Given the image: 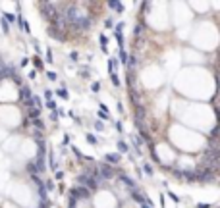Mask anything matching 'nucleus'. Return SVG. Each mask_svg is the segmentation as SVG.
Wrapping results in <instances>:
<instances>
[{
    "label": "nucleus",
    "mask_w": 220,
    "mask_h": 208,
    "mask_svg": "<svg viewBox=\"0 0 220 208\" xmlns=\"http://www.w3.org/2000/svg\"><path fill=\"white\" fill-rule=\"evenodd\" d=\"M97 170H98V175H101V179H112L114 175H116V170L112 168L110 164H101V166H97Z\"/></svg>",
    "instance_id": "nucleus-1"
},
{
    "label": "nucleus",
    "mask_w": 220,
    "mask_h": 208,
    "mask_svg": "<svg viewBox=\"0 0 220 208\" xmlns=\"http://www.w3.org/2000/svg\"><path fill=\"white\" fill-rule=\"evenodd\" d=\"M70 197L72 199L70 200H79V199H89V197H91V191L89 189H85V187H81V185H77L75 189H72V193H70Z\"/></svg>",
    "instance_id": "nucleus-2"
},
{
    "label": "nucleus",
    "mask_w": 220,
    "mask_h": 208,
    "mask_svg": "<svg viewBox=\"0 0 220 208\" xmlns=\"http://www.w3.org/2000/svg\"><path fill=\"white\" fill-rule=\"evenodd\" d=\"M31 96H33V93H31V89H29L27 85H22V89H19V100H22V102L25 104V102H27Z\"/></svg>",
    "instance_id": "nucleus-3"
},
{
    "label": "nucleus",
    "mask_w": 220,
    "mask_h": 208,
    "mask_svg": "<svg viewBox=\"0 0 220 208\" xmlns=\"http://www.w3.org/2000/svg\"><path fill=\"white\" fill-rule=\"evenodd\" d=\"M48 35H50L52 39H56V41H66V37L60 33V29H56V27H50L48 29Z\"/></svg>",
    "instance_id": "nucleus-4"
},
{
    "label": "nucleus",
    "mask_w": 220,
    "mask_h": 208,
    "mask_svg": "<svg viewBox=\"0 0 220 208\" xmlns=\"http://www.w3.org/2000/svg\"><path fill=\"white\" fill-rule=\"evenodd\" d=\"M108 6L112 8V10H116L118 14H122V12H124V4H122V2H118V0H110Z\"/></svg>",
    "instance_id": "nucleus-5"
},
{
    "label": "nucleus",
    "mask_w": 220,
    "mask_h": 208,
    "mask_svg": "<svg viewBox=\"0 0 220 208\" xmlns=\"http://www.w3.org/2000/svg\"><path fill=\"white\" fill-rule=\"evenodd\" d=\"M118 58H108V71L110 73H116V70H118Z\"/></svg>",
    "instance_id": "nucleus-6"
},
{
    "label": "nucleus",
    "mask_w": 220,
    "mask_h": 208,
    "mask_svg": "<svg viewBox=\"0 0 220 208\" xmlns=\"http://www.w3.org/2000/svg\"><path fill=\"white\" fill-rule=\"evenodd\" d=\"M120 181H122L125 187H129V189H135V181L132 177H128V175H120Z\"/></svg>",
    "instance_id": "nucleus-7"
},
{
    "label": "nucleus",
    "mask_w": 220,
    "mask_h": 208,
    "mask_svg": "<svg viewBox=\"0 0 220 208\" xmlns=\"http://www.w3.org/2000/svg\"><path fill=\"white\" fill-rule=\"evenodd\" d=\"M104 160H106V164H110V166L118 164L120 162V154H106V158H104Z\"/></svg>",
    "instance_id": "nucleus-8"
},
{
    "label": "nucleus",
    "mask_w": 220,
    "mask_h": 208,
    "mask_svg": "<svg viewBox=\"0 0 220 208\" xmlns=\"http://www.w3.org/2000/svg\"><path fill=\"white\" fill-rule=\"evenodd\" d=\"M39 116H41V110H37V108H31L29 110V122H33V119H39Z\"/></svg>",
    "instance_id": "nucleus-9"
},
{
    "label": "nucleus",
    "mask_w": 220,
    "mask_h": 208,
    "mask_svg": "<svg viewBox=\"0 0 220 208\" xmlns=\"http://www.w3.org/2000/svg\"><path fill=\"white\" fill-rule=\"evenodd\" d=\"M56 95H58L60 98H70V93H68V89H64V87H62V89H56Z\"/></svg>",
    "instance_id": "nucleus-10"
},
{
    "label": "nucleus",
    "mask_w": 220,
    "mask_h": 208,
    "mask_svg": "<svg viewBox=\"0 0 220 208\" xmlns=\"http://www.w3.org/2000/svg\"><path fill=\"white\" fill-rule=\"evenodd\" d=\"M118 150H120V152H129V147H128V143H124V141H118Z\"/></svg>",
    "instance_id": "nucleus-11"
},
{
    "label": "nucleus",
    "mask_w": 220,
    "mask_h": 208,
    "mask_svg": "<svg viewBox=\"0 0 220 208\" xmlns=\"http://www.w3.org/2000/svg\"><path fill=\"white\" fill-rule=\"evenodd\" d=\"M33 125L37 127V131H43V129H45V123H43V119H33Z\"/></svg>",
    "instance_id": "nucleus-12"
},
{
    "label": "nucleus",
    "mask_w": 220,
    "mask_h": 208,
    "mask_svg": "<svg viewBox=\"0 0 220 208\" xmlns=\"http://www.w3.org/2000/svg\"><path fill=\"white\" fill-rule=\"evenodd\" d=\"M33 64H35V71L37 70H43V60H41L39 56H35V58H33Z\"/></svg>",
    "instance_id": "nucleus-13"
},
{
    "label": "nucleus",
    "mask_w": 220,
    "mask_h": 208,
    "mask_svg": "<svg viewBox=\"0 0 220 208\" xmlns=\"http://www.w3.org/2000/svg\"><path fill=\"white\" fill-rule=\"evenodd\" d=\"M125 66L135 67V66H137V58H135V56H128V62H125Z\"/></svg>",
    "instance_id": "nucleus-14"
},
{
    "label": "nucleus",
    "mask_w": 220,
    "mask_h": 208,
    "mask_svg": "<svg viewBox=\"0 0 220 208\" xmlns=\"http://www.w3.org/2000/svg\"><path fill=\"white\" fill-rule=\"evenodd\" d=\"M27 171H29L31 175H35V174H37V166H35V162H29V164H27ZM37 175H39V174H37Z\"/></svg>",
    "instance_id": "nucleus-15"
},
{
    "label": "nucleus",
    "mask_w": 220,
    "mask_h": 208,
    "mask_svg": "<svg viewBox=\"0 0 220 208\" xmlns=\"http://www.w3.org/2000/svg\"><path fill=\"white\" fill-rule=\"evenodd\" d=\"M85 137H87V143H89V145H98V141H97V137H95V135H93V133H89V135H85Z\"/></svg>",
    "instance_id": "nucleus-16"
},
{
    "label": "nucleus",
    "mask_w": 220,
    "mask_h": 208,
    "mask_svg": "<svg viewBox=\"0 0 220 208\" xmlns=\"http://www.w3.org/2000/svg\"><path fill=\"white\" fill-rule=\"evenodd\" d=\"M110 79H112L114 87H120V79H118V73H110Z\"/></svg>",
    "instance_id": "nucleus-17"
},
{
    "label": "nucleus",
    "mask_w": 220,
    "mask_h": 208,
    "mask_svg": "<svg viewBox=\"0 0 220 208\" xmlns=\"http://www.w3.org/2000/svg\"><path fill=\"white\" fill-rule=\"evenodd\" d=\"M33 139H35L37 143H41V141H43V131H35L33 133Z\"/></svg>",
    "instance_id": "nucleus-18"
},
{
    "label": "nucleus",
    "mask_w": 220,
    "mask_h": 208,
    "mask_svg": "<svg viewBox=\"0 0 220 208\" xmlns=\"http://www.w3.org/2000/svg\"><path fill=\"white\" fill-rule=\"evenodd\" d=\"M46 108L54 112V110H56V108H58V106H56V102H54V100H46Z\"/></svg>",
    "instance_id": "nucleus-19"
},
{
    "label": "nucleus",
    "mask_w": 220,
    "mask_h": 208,
    "mask_svg": "<svg viewBox=\"0 0 220 208\" xmlns=\"http://www.w3.org/2000/svg\"><path fill=\"white\" fill-rule=\"evenodd\" d=\"M31 179H33V183H35L37 187H41V185H43V181H41V177H39L37 174H35V175H31Z\"/></svg>",
    "instance_id": "nucleus-20"
},
{
    "label": "nucleus",
    "mask_w": 220,
    "mask_h": 208,
    "mask_svg": "<svg viewBox=\"0 0 220 208\" xmlns=\"http://www.w3.org/2000/svg\"><path fill=\"white\" fill-rule=\"evenodd\" d=\"M118 62H122V64L128 62V54H125V50H120V60Z\"/></svg>",
    "instance_id": "nucleus-21"
},
{
    "label": "nucleus",
    "mask_w": 220,
    "mask_h": 208,
    "mask_svg": "<svg viewBox=\"0 0 220 208\" xmlns=\"http://www.w3.org/2000/svg\"><path fill=\"white\" fill-rule=\"evenodd\" d=\"M2 19L8 23V21H14V19H15V15H14V14H4V18H2Z\"/></svg>",
    "instance_id": "nucleus-22"
},
{
    "label": "nucleus",
    "mask_w": 220,
    "mask_h": 208,
    "mask_svg": "<svg viewBox=\"0 0 220 208\" xmlns=\"http://www.w3.org/2000/svg\"><path fill=\"white\" fill-rule=\"evenodd\" d=\"M91 91H93V93H98V91H101V83H98V81H95V83L91 85Z\"/></svg>",
    "instance_id": "nucleus-23"
},
{
    "label": "nucleus",
    "mask_w": 220,
    "mask_h": 208,
    "mask_svg": "<svg viewBox=\"0 0 220 208\" xmlns=\"http://www.w3.org/2000/svg\"><path fill=\"white\" fill-rule=\"evenodd\" d=\"M143 170H145V174H147V175H153V168H151V164H145V166H143Z\"/></svg>",
    "instance_id": "nucleus-24"
},
{
    "label": "nucleus",
    "mask_w": 220,
    "mask_h": 208,
    "mask_svg": "<svg viewBox=\"0 0 220 208\" xmlns=\"http://www.w3.org/2000/svg\"><path fill=\"white\" fill-rule=\"evenodd\" d=\"M0 25H2V31H4V33H8V31H10V25L4 21V19H0Z\"/></svg>",
    "instance_id": "nucleus-25"
},
{
    "label": "nucleus",
    "mask_w": 220,
    "mask_h": 208,
    "mask_svg": "<svg viewBox=\"0 0 220 208\" xmlns=\"http://www.w3.org/2000/svg\"><path fill=\"white\" fill-rule=\"evenodd\" d=\"M52 58H54V54H52V50L48 48V50H46V60H45V62H54Z\"/></svg>",
    "instance_id": "nucleus-26"
},
{
    "label": "nucleus",
    "mask_w": 220,
    "mask_h": 208,
    "mask_svg": "<svg viewBox=\"0 0 220 208\" xmlns=\"http://www.w3.org/2000/svg\"><path fill=\"white\" fill-rule=\"evenodd\" d=\"M95 129L97 131H104V123L102 122H95Z\"/></svg>",
    "instance_id": "nucleus-27"
},
{
    "label": "nucleus",
    "mask_w": 220,
    "mask_h": 208,
    "mask_svg": "<svg viewBox=\"0 0 220 208\" xmlns=\"http://www.w3.org/2000/svg\"><path fill=\"white\" fill-rule=\"evenodd\" d=\"M168 197H170V199L174 200V202H180V197H178L176 193H172V191H168Z\"/></svg>",
    "instance_id": "nucleus-28"
},
{
    "label": "nucleus",
    "mask_w": 220,
    "mask_h": 208,
    "mask_svg": "<svg viewBox=\"0 0 220 208\" xmlns=\"http://www.w3.org/2000/svg\"><path fill=\"white\" fill-rule=\"evenodd\" d=\"M104 25H106V29L114 27V19H112V18H108V19H106V23H104Z\"/></svg>",
    "instance_id": "nucleus-29"
},
{
    "label": "nucleus",
    "mask_w": 220,
    "mask_h": 208,
    "mask_svg": "<svg viewBox=\"0 0 220 208\" xmlns=\"http://www.w3.org/2000/svg\"><path fill=\"white\" fill-rule=\"evenodd\" d=\"M52 95H54L52 91H45V98H46V100H52Z\"/></svg>",
    "instance_id": "nucleus-30"
},
{
    "label": "nucleus",
    "mask_w": 220,
    "mask_h": 208,
    "mask_svg": "<svg viewBox=\"0 0 220 208\" xmlns=\"http://www.w3.org/2000/svg\"><path fill=\"white\" fill-rule=\"evenodd\" d=\"M46 77H48L50 81H56V73H54V71H48V73H46Z\"/></svg>",
    "instance_id": "nucleus-31"
},
{
    "label": "nucleus",
    "mask_w": 220,
    "mask_h": 208,
    "mask_svg": "<svg viewBox=\"0 0 220 208\" xmlns=\"http://www.w3.org/2000/svg\"><path fill=\"white\" fill-rule=\"evenodd\" d=\"M70 58H72L73 62H75L77 58H79V54H77V52H70Z\"/></svg>",
    "instance_id": "nucleus-32"
},
{
    "label": "nucleus",
    "mask_w": 220,
    "mask_h": 208,
    "mask_svg": "<svg viewBox=\"0 0 220 208\" xmlns=\"http://www.w3.org/2000/svg\"><path fill=\"white\" fill-rule=\"evenodd\" d=\"M68 143H70V135H64V139H62V145H64V147H66Z\"/></svg>",
    "instance_id": "nucleus-33"
},
{
    "label": "nucleus",
    "mask_w": 220,
    "mask_h": 208,
    "mask_svg": "<svg viewBox=\"0 0 220 208\" xmlns=\"http://www.w3.org/2000/svg\"><path fill=\"white\" fill-rule=\"evenodd\" d=\"M141 29H143V25H137V27H135V35H137V37H139V35H141Z\"/></svg>",
    "instance_id": "nucleus-34"
},
{
    "label": "nucleus",
    "mask_w": 220,
    "mask_h": 208,
    "mask_svg": "<svg viewBox=\"0 0 220 208\" xmlns=\"http://www.w3.org/2000/svg\"><path fill=\"white\" fill-rule=\"evenodd\" d=\"M79 75L83 77V79H87V77H89V71H87V70H83V71H79Z\"/></svg>",
    "instance_id": "nucleus-35"
},
{
    "label": "nucleus",
    "mask_w": 220,
    "mask_h": 208,
    "mask_svg": "<svg viewBox=\"0 0 220 208\" xmlns=\"http://www.w3.org/2000/svg\"><path fill=\"white\" fill-rule=\"evenodd\" d=\"M122 29H124V23H118L116 25V33H122Z\"/></svg>",
    "instance_id": "nucleus-36"
},
{
    "label": "nucleus",
    "mask_w": 220,
    "mask_h": 208,
    "mask_svg": "<svg viewBox=\"0 0 220 208\" xmlns=\"http://www.w3.org/2000/svg\"><path fill=\"white\" fill-rule=\"evenodd\" d=\"M39 208H48V200H41V206Z\"/></svg>",
    "instance_id": "nucleus-37"
},
{
    "label": "nucleus",
    "mask_w": 220,
    "mask_h": 208,
    "mask_svg": "<svg viewBox=\"0 0 220 208\" xmlns=\"http://www.w3.org/2000/svg\"><path fill=\"white\" fill-rule=\"evenodd\" d=\"M56 119H58V110L52 112V122H56Z\"/></svg>",
    "instance_id": "nucleus-38"
},
{
    "label": "nucleus",
    "mask_w": 220,
    "mask_h": 208,
    "mask_svg": "<svg viewBox=\"0 0 220 208\" xmlns=\"http://www.w3.org/2000/svg\"><path fill=\"white\" fill-rule=\"evenodd\" d=\"M64 177V171H56V179H62Z\"/></svg>",
    "instance_id": "nucleus-39"
},
{
    "label": "nucleus",
    "mask_w": 220,
    "mask_h": 208,
    "mask_svg": "<svg viewBox=\"0 0 220 208\" xmlns=\"http://www.w3.org/2000/svg\"><path fill=\"white\" fill-rule=\"evenodd\" d=\"M27 64H29V60H27V58H23V60H22V64H19V66H22V67H25Z\"/></svg>",
    "instance_id": "nucleus-40"
},
{
    "label": "nucleus",
    "mask_w": 220,
    "mask_h": 208,
    "mask_svg": "<svg viewBox=\"0 0 220 208\" xmlns=\"http://www.w3.org/2000/svg\"><path fill=\"white\" fill-rule=\"evenodd\" d=\"M98 118H102V119H106L108 116H106V112H98Z\"/></svg>",
    "instance_id": "nucleus-41"
},
{
    "label": "nucleus",
    "mask_w": 220,
    "mask_h": 208,
    "mask_svg": "<svg viewBox=\"0 0 220 208\" xmlns=\"http://www.w3.org/2000/svg\"><path fill=\"white\" fill-rule=\"evenodd\" d=\"M197 208H208L207 204H203V202H199V204H197Z\"/></svg>",
    "instance_id": "nucleus-42"
},
{
    "label": "nucleus",
    "mask_w": 220,
    "mask_h": 208,
    "mask_svg": "<svg viewBox=\"0 0 220 208\" xmlns=\"http://www.w3.org/2000/svg\"><path fill=\"white\" fill-rule=\"evenodd\" d=\"M141 208H153V206H149V204H139Z\"/></svg>",
    "instance_id": "nucleus-43"
}]
</instances>
